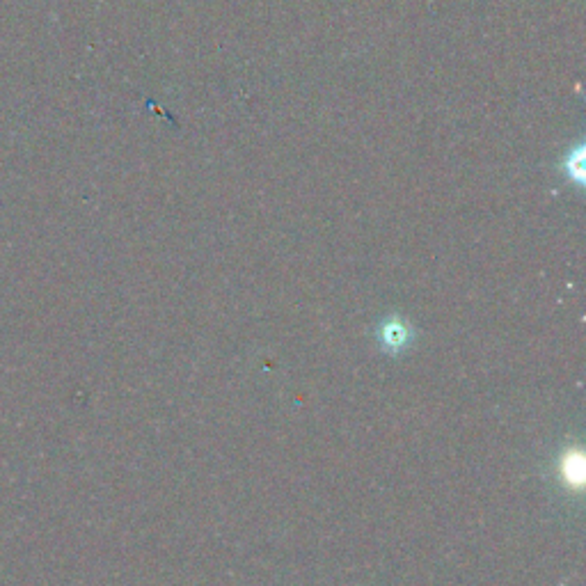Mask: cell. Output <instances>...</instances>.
Here are the masks:
<instances>
[{"instance_id": "obj_2", "label": "cell", "mask_w": 586, "mask_h": 586, "mask_svg": "<svg viewBox=\"0 0 586 586\" xmlns=\"http://www.w3.org/2000/svg\"><path fill=\"white\" fill-rule=\"evenodd\" d=\"M561 477H564L566 483L570 486L580 488L582 477H584V458L580 451H566L564 458H561Z\"/></svg>"}, {"instance_id": "obj_1", "label": "cell", "mask_w": 586, "mask_h": 586, "mask_svg": "<svg viewBox=\"0 0 586 586\" xmlns=\"http://www.w3.org/2000/svg\"><path fill=\"white\" fill-rule=\"evenodd\" d=\"M374 337L380 353L390 355V358H401V355L415 344L417 330L413 323L403 319V316L390 314L376 323Z\"/></svg>"}]
</instances>
